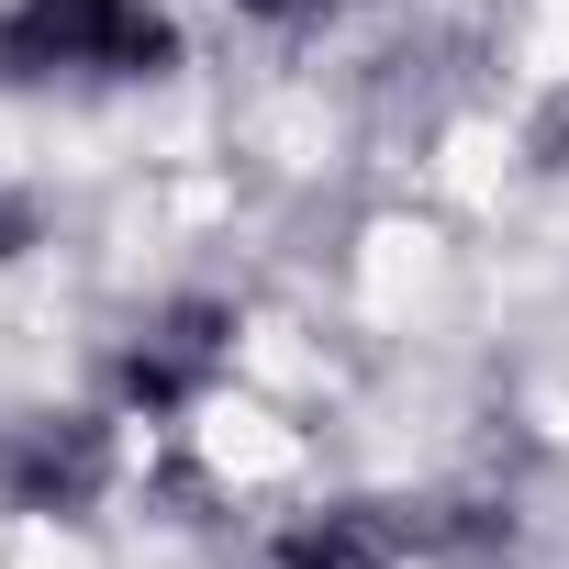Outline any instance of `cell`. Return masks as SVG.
I'll return each mask as SVG.
<instances>
[{
    "label": "cell",
    "mask_w": 569,
    "mask_h": 569,
    "mask_svg": "<svg viewBox=\"0 0 569 569\" xmlns=\"http://www.w3.org/2000/svg\"><path fill=\"white\" fill-rule=\"evenodd\" d=\"M179 68L190 34L168 0H0V90L101 101V90H157Z\"/></svg>",
    "instance_id": "6da1fadb"
},
{
    "label": "cell",
    "mask_w": 569,
    "mask_h": 569,
    "mask_svg": "<svg viewBox=\"0 0 569 569\" xmlns=\"http://www.w3.org/2000/svg\"><path fill=\"white\" fill-rule=\"evenodd\" d=\"M223 12L257 34H325V23H347V0H223Z\"/></svg>",
    "instance_id": "5b68a950"
},
{
    "label": "cell",
    "mask_w": 569,
    "mask_h": 569,
    "mask_svg": "<svg viewBox=\"0 0 569 569\" xmlns=\"http://www.w3.org/2000/svg\"><path fill=\"white\" fill-rule=\"evenodd\" d=\"M425 547H436V513L347 491V502H302V513H279V525L257 536V569H413Z\"/></svg>",
    "instance_id": "277c9868"
},
{
    "label": "cell",
    "mask_w": 569,
    "mask_h": 569,
    "mask_svg": "<svg viewBox=\"0 0 569 569\" xmlns=\"http://www.w3.org/2000/svg\"><path fill=\"white\" fill-rule=\"evenodd\" d=\"M123 413L101 402H46V413H12L0 425V513H34V525H90L101 502H112V480H123V436H112Z\"/></svg>",
    "instance_id": "3957f363"
},
{
    "label": "cell",
    "mask_w": 569,
    "mask_h": 569,
    "mask_svg": "<svg viewBox=\"0 0 569 569\" xmlns=\"http://www.w3.org/2000/svg\"><path fill=\"white\" fill-rule=\"evenodd\" d=\"M234 302L223 291H168L146 302L123 336H112V369H101V402L123 425H190L223 380H234Z\"/></svg>",
    "instance_id": "7a4b0ae2"
}]
</instances>
